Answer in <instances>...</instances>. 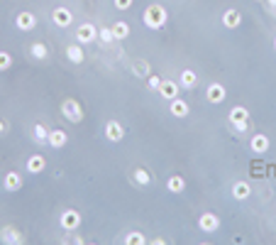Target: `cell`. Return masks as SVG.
<instances>
[{
    "label": "cell",
    "instance_id": "6da1fadb",
    "mask_svg": "<svg viewBox=\"0 0 276 245\" xmlns=\"http://www.w3.org/2000/svg\"><path fill=\"white\" fill-rule=\"evenodd\" d=\"M142 20L149 30H162V27L169 23V10H166L164 5H159V3H152V5L144 10Z\"/></svg>",
    "mask_w": 276,
    "mask_h": 245
},
{
    "label": "cell",
    "instance_id": "7a4b0ae2",
    "mask_svg": "<svg viewBox=\"0 0 276 245\" xmlns=\"http://www.w3.org/2000/svg\"><path fill=\"white\" fill-rule=\"evenodd\" d=\"M227 122L235 128L237 135L247 133V128H249V111H247L244 106H235V108L227 113Z\"/></svg>",
    "mask_w": 276,
    "mask_h": 245
},
{
    "label": "cell",
    "instance_id": "3957f363",
    "mask_svg": "<svg viewBox=\"0 0 276 245\" xmlns=\"http://www.w3.org/2000/svg\"><path fill=\"white\" fill-rule=\"evenodd\" d=\"M61 115H64L68 122L78 125V122L83 120V108H81V103H78L76 98H64L61 100Z\"/></svg>",
    "mask_w": 276,
    "mask_h": 245
},
{
    "label": "cell",
    "instance_id": "277c9868",
    "mask_svg": "<svg viewBox=\"0 0 276 245\" xmlns=\"http://www.w3.org/2000/svg\"><path fill=\"white\" fill-rule=\"evenodd\" d=\"M96 39H98V27H96V25H90V23L78 25V30H76L78 45H90V42H96Z\"/></svg>",
    "mask_w": 276,
    "mask_h": 245
},
{
    "label": "cell",
    "instance_id": "5b68a950",
    "mask_svg": "<svg viewBox=\"0 0 276 245\" xmlns=\"http://www.w3.org/2000/svg\"><path fill=\"white\" fill-rule=\"evenodd\" d=\"M198 228L203 231V233H215V231L220 228V218H218V213L203 211L198 216Z\"/></svg>",
    "mask_w": 276,
    "mask_h": 245
},
{
    "label": "cell",
    "instance_id": "8992f818",
    "mask_svg": "<svg viewBox=\"0 0 276 245\" xmlns=\"http://www.w3.org/2000/svg\"><path fill=\"white\" fill-rule=\"evenodd\" d=\"M0 243H5V245H22L25 243V235H22V231H17L15 226H3V228H0Z\"/></svg>",
    "mask_w": 276,
    "mask_h": 245
},
{
    "label": "cell",
    "instance_id": "52a82bcc",
    "mask_svg": "<svg viewBox=\"0 0 276 245\" xmlns=\"http://www.w3.org/2000/svg\"><path fill=\"white\" fill-rule=\"evenodd\" d=\"M15 27L17 30H22V32H32L34 27H37V15L34 12H17L15 15Z\"/></svg>",
    "mask_w": 276,
    "mask_h": 245
},
{
    "label": "cell",
    "instance_id": "ba28073f",
    "mask_svg": "<svg viewBox=\"0 0 276 245\" xmlns=\"http://www.w3.org/2000/svg\"><path fill=\"white\" fill-rule=\"evenodd\" d=\"M225 98H227V91H225V86L218 84V81H213V84L208 86V91H205V100L213 103V106H218V103H222Z\"/></svg>",
    "mask_w": 276,
    "mask_h": 245
},
{
    "label": "cell",
    "instance_id": "9c48e42d",
    "mask_svg": "<svg viewBox=\"0 0 276 245\" xmlns=\"http://www.w3.org/2000/svg\"><path fill=\"white\" fill-rule=\"evenodd\" d=\"M59 223H61V228H64V231H76L78 226H81V213L74 211V209H66V211H61Z\"/></svg>",
    "mask_w": 276,
    "mask_h": 245
},
{
    "label": "cell",
    "instance_id": "30bf717a",
    "mask_svg": "<svg viewBox=\"0 0 276 245\" xmlns=\"http://www.w3.org/2000/svg\"><path fill=\"white\" fill-rule=\"evenodd\" d=\"M103 133H105V137H108L110 142H120L122 137H125V128H122L118 120H108V122H105V130H103Z\"/></svg>",
    "mask_w": 276,
    "mask_h": 245
},
{
    "label": "cell",
    "instance_id": "8fae6325",
    "mask_svg": "<svg viewBox=\"0 0 276 245\" xmlns=\"http://www.w3.org/2000/svg\"><path fill=\"white\" fill-rule=\"evenodd\" d=\"M52 23L56 25V27H68V25L74 23V15H71V10L68 8H56L54 12H52Z\"/></svg>",
    "mask_w": 276,
    "mask_h": 245
},
{
    "label": "cell",
    "instance_id": "7c38bea8",
    "mask_svg": "<svg viewBox=\"0 0 276 245\" xmlns=\"http://www.w3.org/2000/svg\"><path fill=\"white\" fill-rule=\"evenodd\" d=\"M3 189L5 191H20L22 189V174L20 172H8L5 177H3Z\"/></svg>",
    "mask_w": 276,
    "mask_h": 245
},
{
    "label": "cell",
    "instance_id": "4fadbf2b",
    "mask_svg": "<svg viewBox=\"0 0 276 245\" xmlns=\"http://www.w3.org/2000/svg\"><path fill=\"white\" fill-rule=\"evenodd\" d=\"M269 137H266L264 133H254L252 140H249V147H252V152H257V155H264V152H269Z\"/></svg>",
    "mask_w": 276,
    "mask_h": 245
},
{
    "label": "cell",
    "instance_id": "5bb4252c",
    "mask_svg": "<svg viewBox=\"0 0 276 245\" xmlns=\"http://www.w3.org/2000/svg\"><path fill=\"white\" fill-rule=\"evenodd\" d=\"M240 23H242V15L235 10V8H227V10L222 12V25H225L227 30H237Z\"/></svg>",
    "mask_w": 276,
    "mask_h": 245
},
{
    "label": "cell",
    "instance_id": "9a60e30c",
    "mask_svg": "<svg viewBox=\"0 0 276 245\" xmlns=\"http://www.w3.org/2000/svg\"><path fill=\"white\" fill-rule=\"evenodd\" d=\"M169 113H171L174 118H186L188 113H191V106H188L183 98H178L176 96V98L171 100V106H169Z\"/></svg>",
    "mask_w": 276,
    "mask_h": 245
},
{
    "label": "cell",
    "instance_id": "2e32d148",
    "mask_svg": "<svg viewBox=\"0 0 276 245\" xmlns=\"http://www.w3.org/2000/svg\"><path fill=\"white\" fill-rule=\"evenodd\" d=\"M25 169L30 172V174H42L47 169V159L42 155H32L30 159H27V165H25Z\"/></svg>",
    "mask_w": 276,
    "mask_h": 245
},
{
    "label": "cell",
    "instance_id": "e0dca14e",
    "mask_svg": "<svg viewBox=\"0 0 276 245\" xmlns=\"http://www.w3.org/2000/svg\"><path fill=\"white\" fill-rule=\"evenodd\" d=\"M178 84H181L183 89H196V86H198V74H196L193 69H183V71L178 74Z\"/></svg>",
    "mask_w": 276,
    "mask_h": 245
},
{
    "label": "cell",
    "instance_id": "ac0fdd59",
    "mask_svg": "<svg viewBox=\"0 0 276 245\" xmlns=\"http://www.w3.org/2000/svg\"><path fill=\"white\" fill-rule=\"evenodd\" d=\"M249 196H252V187L247 181H235L232 184V199L244 201V199H249Z\"/></svg>",
    "mask_w": 276,
    "mask_h": 245
},
{
    "label": "cell",
    "instance_id": "d6986e66",
    "mask_svg": "<svg viewBox=\"0 0 276 245\" xmlns=\"http://www.w3.org/2000/svg\"><path fill=\"white\" fill-rule=\"evenodd\" d=\"M49 145L54 147V150H61V147H66V142H68V135L64 133V130H49V140H47Z\"/></svg>",
    "mask_w": 276,
    "mask_h": 245
},
{
    "label": "cell",
    "instance_id": "ffe728a7",
    "mask_svg": "<svg viewBox=\"0 0 276 245\" xmlns=\"http://www.w3.org/2000/svg\"><path fill=\"white\" fill-rule=\"evenodd\" d=\"M159 96L166 100H174L178 96V84L176 81H162V86H159Z\"/></svg>",
    "mask_w": 276,
    "mask_h": 245
},
{
    "label": "cell",
    "instance_id": "44dd1931",
    "mask_svg": "<svg viewBox=\"0 0 276 245\" xmlns=\"http://www.w3.org/2000/svg\"><path fill=\"white\" fill-rule=\"evenodd\" d=\"M166 191H171V194H183L186 191V179L174 174V177L166 179Z\"/></svg>",
    "mask_w": 276,
    "mask_h": 245
},
{
    "label": "cell",
    "instance_id": "7402d4cb",
    "mask_svg": "<svg viewBox=\"0 0 276 245\" xmlns=\"http://www.w3.org/2000/svg\"><path fill=\"white\" fill-rule=\"evenodd\" d=\"M66 59L71 62V64H83V59H86V54H83V49H81V45H68L66 47Z\"/></svg>",
    "mask_w": 276,
    "mask_h": 245
},
{
    "label": "cell",
    "instance_id": "603a6c76",
    "mask_svg": "<svg viewBox=\"0 0 276 245\" xmlns=\"http://www.w3.org/2000/svg\"><path fill=\"white\" fill-rule=\"evenodd\" d=\"M132 181L134 184H140V187H149V184H152V174H149L144 167H134L132 169Z\"/></svg>",
    "mask_w": 276,
    "mask_h": 245
},
{
    "label": "cell",
    "instance_id": "cb8c5ba5",
    "mask_svg": "<svg viewBox=\"0 0 276 245\" xmlns=\"http://www.w3.org/2000/svg\"><path fill=\"white\" fill-rule=\"evenodd\" d=\"M30 54H32V59H37V62H44L47 56H49V49H47L44 42H34V45L30 47Z\"/></svg>",
    "mask_w": 276,
    "mask_h": 245
},
{
    "label": "cell",
    "instance_id": "d4e9b609",
    "mask_svg": "<svg viewBox=\"0 0 276 245\" xmlns=\"http://www.w3.org/2000/svg\"><path fill=\"white\" fill-rule=\"evenodd\" d=\"M132 74L134 76H149V74H152L149 62H147V59H137V62H132Z\"/></svg>",
    "mask_w": 276,
    "mask_h": 245
},
{
    "label": "cell",
    "instance_id": "484cf974",
    "mask_svg": "<svg viewBox=\"0 0 276 245\" xmlns=\"http://www.w3.org/2000/svg\"><path fill=\"white\" fill-rule=\"evenodd\" d=\"M110 30H112V34H115V39H127V37H130V25L125 23V20H118Z\"/></svg>",
    "mask_w": 276,
    "mask_h": 245
},
{
    "label": "cell",
    "instance_id": "4316f807",
    "mask_svg": "<svg viewBox=\"0 0 276 245\" xmlns=\"http://www.w3.org/2000/svg\"><path fill=\"white\" fill-rule=\"evenodd\" d=\"M122 243L125 245H144L147 243V238H144L142 231H130V233L122 238Z\"/></svg>",
    "mask_w": 276,
    "mask_h": 245
},
{
    "label": "cell",
    "instance_id": "83f0119b",
    "mask_svg": "<svg viewBox=\"0 0 276 245\" xmlns=\"http://www.w3.org/2000/svg\"><path fill=\"white\" fill-rule=\"evenodd\" d=\"M32 137H34V142H39V145H42V142L49 140V130H47L42 122H37V125L32 128Z\"/></svg>",
    "mask_w": 276,
    "mask_h": 245
},
{
    "label": "cell",
    "instance_id": "f1b7e54d",
    "mask_svg": "<svg viewBox=\"0 0 276 245\" xmlns=\"http://www.w3.org/2000/svg\"><path fill=\"white\" fill-rule=\"evenodd\" d=\"M98 39H100V45H112V42H115V34H112L110 27H100Z\"/></svg>",
    "mask_w": 276,
    "mask_h": 245
},
{
    "label": "cell",
    "instance_id": "f546056e",
    "mask_svg": "<svg viewBox=\"0 0 276 245\" xmlns=\"http://www.w3.org/2000/svg\"><path fill=\"white\" fill-rule=\"evenodd\" d=\"M12 67V54L10 52H0V71H8Z\"/></svg>",
    "mask_w": 276,
    "mask_h": 245
},
{
    "label": "cell",
    "instance_id": "4dcf8cb0",
    "mask_svg": "<svg viewBox=\"0 0 276 245\" xmlns=\"http://www.w3.org/2000/svg\"><path fill=\"white\" fill-rule=\"evenodd\" d=\"M162 81H164V78H159L156 74H149V89H152V91H159Z\"/></svg>",
    "mask_w": 276,
    "mask_h": 245
},
{
    "label": "cell",
    "instance_id": "1f68e13d",
    "mask_svg": "<svg viewBox=\"0 0 276 245\" xmlns=\"http://www.w3.org/2000/svg\"><path fill=\"white\" fill-rule=\"evenodd\" d=\"M115 8L118 10H130L132 8V0H115Z\"/></svg>",
    "mask_w": 276,
    "mask_h": 245
},
{
    "label": "cell",
    "instance_id": "d6a6232c",
    "mask_svg": "<svg viewBox=\"0 0 276 245\" xmlns=\"http://www.w3.org/2000/svg\"><path fill=\"white\" fill-rule=\"evenodd\" d=\"M8 128H10V125H8V122L0 118V135H8Z\"/></svg>",
    "mask_w": 276,
    "mask_h": 245
},
{
    "label": "cell",
    "instance_id": "836d02e7",
    "mask_svg": "<svg viewBox=\"0 0 276 245\" xmlns=\"http://www.w3.org/2000/svg\"><path fill=\"white\" fill-rule=\"evenodd\" d=\"M266 5H269L271 10H276V0H266Z\"/></svg>",
    "mask_w": 276,
    "mask_h": 245
},
{
    "label": "cell",
    "instance_id": "e575fe53",
    "mask_svg": "<svg viewBox=\"0 0 276 245\" xmlns=\"http://www.w3.org/2000/svg\"><path fill=\"white\" fill-rule=\"evenodd\" d=\"M274 49H276V39H274Z\"/></svg>",
    "mask_w": 276,
    "mask_h": 245
},
{
    "label": "cell",
    "instance_id": "d590c367",
    "mask_svg": "<svg viewBox=\"0 0 276 245\" xmlns=\"http://www.w3.org/2000/svg\"><path fill=\"white\" fill-rule=\"evenodd\" d=\"M257 3H262V0H257Z\"/></svg>",
    "mask_w": 276,
    "mask_h": 245
}]
</instances>
